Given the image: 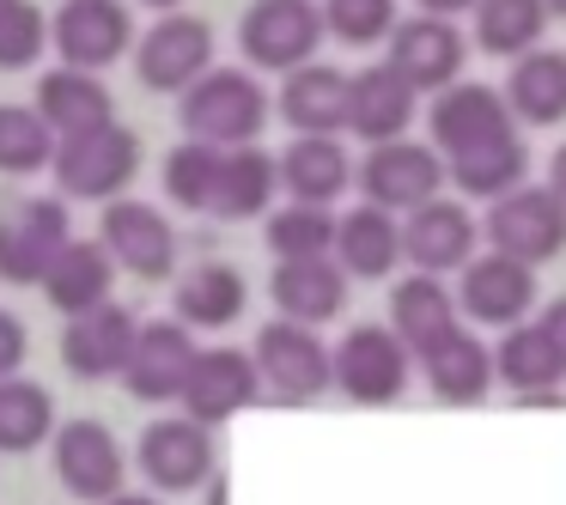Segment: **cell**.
<instances>
[{
    "mask_svg": "<svg viewBox=\"0 0 566 505\" xmlns=\"http://www.w3.org/2000/svg\"><path fill=\"white\" fill-rule=\"evenodd\" d=\"M269 92L244 67H201L184 92H177V128L213 147H244L269 128Z\"/></svg>",
    "mask_w": 566,
    "mask_h": 505,
    "instance_id": "1",
    "label": "cell"
},
{
    "mask_svg": "<svg viewBox=\"0 0 566 505\" xmlns=\"http://www.w3.org/2000/svg\"><path fill=\"white\" fill-rule=\"evenodd\" d=\"M50 171H55V196L62 201H98L104 208L140 177V135L111 116V123L86 128V135L55 140Z\"/></svg>",
    "mask_w": 566,
    "mask_h": 505,
    "instance_id": "2",
    "label": "cell"
},
{
    "mask_svg": "<svg viewBox=\"0 0 566 505\" xmlns=\"http://www.w3.org/2000/svg\"><path fill=\"white\" fill-rule=\"evenodd\" d=\"M408 371H415V354L396 341L390 323H354V329L329 347V383L359 408L402 402Z\"/></svg>",
    "mask_w": 566,
    "mask_h": 505,
    "instance_id": "3",
    "label": "cell"
},
{
    "mask_svg": "<svg viewBox=\"0 0 566 505\" xmlns=\"http://www.w3.org/2000/svg\"><path fill=\"white\" fill-rule=\"evenodd\" d=\"M250 359H256L262 396L281 408H305L329 390V341L311 323H262Z\"/></svg>",
    "mask_w": 566,
    "mask_h": 505,
    "instance_id": "4",
    "label": "cell"
},
{
    "mask_svg": "<svg viewBox=\"0 0 566 505\" xmlns=\"http://www.w3.org/2000/svg\"><path fill=\"white\" fill-rule=\"evenodd\" d=\"M323 7L317 0H250L238 19V50L262 74H286L298 62H317L323 50Z\"/></svg>",
    "mask_w": 566,
    "mask_h": 505,
    "instance_id": "5",
    "label": "cell"
},
{
    "mask_svg": "<svg viewBox=\"0 0 566 505\" xmlns=\"http://www.w3.org/2000/svg\"><path fill=\"white\" fill-rule=\"evenodd\" d=\"M481 232H488L493 250H505V256L542 269L548 256H560V250H566V201L554 196L548 183H530V177H524V183L505 189L500 201H488Z\"/></svg>",
    "mask_w": 566,
    "mask_h": 505,
    "instance_id": "6",
    "label": "cell"
},
{
    "mask_svg": "<svg viewBox=\"0 0 566 505\" xmlns=\"http://www.w3.org/2000/svg\"><path fill=\"white\" fill-rule=\"evenodd\" d=\"M354 183L371 208H390V213H408L420 201H432L444 189V152L432 140H371V152L354 165Z\"/></svg>",
    "mask_w": 566,
    "mask_h": 505,
    "instance_id": "7",
    "label": "cell"
},
{
    "mask_svg": "<svg viewBox=\"0 0 566 505\" xmlns=\"http://www.w3.org/2000/svg\"><path fill=\"white\" fill-rule=\"evenodd\" d=\"M50 463H55V481H62L67 499L80 505H98L111 499L116 487L128 481V456L116 444V432L104 420H55L50 432Z\"/></svg>",
    "mask_w": 566,
    "mask_h": 505,
    "instance_id": "8",
    "label": "cell"
},
{
    "mask_svg": "<svg viewBox=\"0 0 566 505\" xmlns=\"http://www.w3.org/2000/svg\"><path fill=\"white\" fill-rule=\"evenodd\" d=\"M196 354H201V341H196V329H189L184 317L135 323V341H128V359H123V371H116V378L128 383V396H135V402L165 408V402H177V396H184Z\"/></svg>",
    "mask_w": 566,
    "mask_h": 505,
    "instance_id": "9",
    "label": "cell"
},
{
    "mask_svg": "<svg viewBox=\"0 0 566 505\" xmlns=\"http://www.w3.org/2000/svg\"><path fill=\"white\" fill-rule=\"evenodd\" d=\"M463 281H457V317L481 323V329H512V323H524L530 311H536V269L517 256H505V250H488V256H469Z\"/></svg>",
    "mask_w": 566,
    "mask_h": 505,
    "instance_id": "10",
    "label": "cell"
},
{
    "mask_svg": "<svg viewBox=\"0 0 566 505\" xmlns=\"http://www.w3.org/2000/svg\"><path fill=\"white\" fill-rule=\"evenodd\" d=\"M98 244L111 250V262L135 281H165L177 274V232L153 201L135 196H111L98 213Z\"/></svg>",
    "mask_w": 566,
    "mask_h": 505,
    "instance_id": "11",
    "label": "cell"
},
{
    "mask_svg": "<svg viewBox=\"0 0 566 505\" xmlns=\"http://www.w3.org/2000/svg\"><path fill=\"white\" fill-rule=\"evenodd\" d=\"M67 238L74 232H67V201L62 196H25V201H13V208H0V281L38 286Z\"/></svg>",
    "mask_w": 566,
    "mask_h": 505,
    "instance_id": "12",
    "label": "cell"
},
{
    "mask_svg": "<svg viewBox=\"0 0 566 505\" xmlns=\"http://www.w3.org/2000/svg\"><path fill=\"white\" fill-rule=\"evenodd\" d=\"M50 50L62 55L67 67H116L128 50H135V13L123 0H62L50 19Z\"/></svg>",
    "mask_w": 566,
    "mask_h": 505,
    "instance_id": "13",
    "label": "cell"
},
{
    "mask_svg": "<svg viewBox=\"0 0 566 505\" xmlns=\"http://www.w3.org/2000/svg\"><path fill=\"white\" fill-rule=\"evenodd\" d=\"M427 128H432V147H439L444 159H457V152H475V147H488V140L517 135L512 111H505V92L481 86V80H463V74H457L451 86L432 92Z\"/></svg>",
    "mask_w": 566,
    "mask_h": 505,
    "instance_id": "14",
    "label": "cell"
},
{
    "mask_svg": "<svg viewBox=\"0 0 566 505\" xmlns=\"http://www.w3.org/2000/svg\"><path fill=\"white\" fill-rule=\"evenodd\" d=\"M135 74L147 92H184L201 67H213V25L196 13H159V25L135 38Z\"/></svg>",
    "mask_w": 566,
    "mask_h": 505,
    "instance_id": "15",
    "label": "cell"
},
{
    "mask_svg": "<svg viewBox=\"0 0 566 505\" xmlns=\"http://www.w3.org/2000/svg\"><path fill=\"white\" fill-rule=\"evenodd\" d=\"M135 469L147 475L153 493H196L208 487L213 475V427H201V420H153L147 432H140L135 444Z\"/></svg>",
    "mask_w": 566,
    "mask_h": 505,
    "instance_id": "16",
    "label": "cell"
},
{
    "mask_svg": "<svg viewBox=\"0 0 566 505\" xmlns=\"http://www.w3.org/2000/svg\"><path fill=\"white\" fill-rule=\"evenodd\" d=\"M177 402H184V414L201 420V427H226V420H238L244 408L262 402L256 359H250L244 347H201Z\"/></svg>",
    "mask_w": 566,
    "mask_h": 505,
    "instance_id": "17",
    "label": "cell"
},
{
    "mask_svg": "<svg viewBox=\"0 0 566 505\" xmlns=\"http://www.w3.org/2000/svg\"><path fill=\"white\" fill-rule=\"evenodd\" d=\"M481 244V225L463 201H420V208L402 213V262L420 274H457Z\"/></svg>",
    "mask_w": 566,
    "mask_h": 505,
    "instance_id": "18",
    "label": "cell"
},
{
    "mask_svg": "<svg viewBox=\"0 0 566 505\" xmlns=\"http://www.w3.org/2000/svg\"><path fill=\"white\" fill-rule=\"evenodd\" d=\"M469 62V38L439 13H420V19H396L390 25V67L408 80L415 92H439L463 74Z\"/></svg>",
    "mask_w": 566,
    "mask_h": 505,
    "instance_id": "19",
    "label": "cell"
},
{
    "mask_svg": "<svg viewBox=\"0 0 566 505\" xmlns=\"http://www.w3.org/2000/svg\"><path fill=\"white\" fill-rule=\"evenodd\" d=\"M135 311L116 305V298H104V305L80 311V317L62 323V366L74 371L80 383H104L123 371L128 359V341H135Z\"/></svg>",
    "mask_w": 566,
    "mask_h": 505,
    "instance_id": "20",
    "label": "cell"
},
{
    "mask_svg": "<svg viewBox=\"0 0 566 505\" xmlns=\"http://www.w3.org/2000/svg\"><path fill=\"white\" fill-rule=\"evenodd\" d=\"M347 286L354 281H347V269L335 256H293V262H274V274H269L274 311H281L286 323H311V329L342 317Z\"/></svg>",
    "mask_w": 566,
    "mask_h": 505,
    "instance_id": "21",
    "label": "cell"
},
{
    "mask_svg": "<svg viewBox=\"0 0 566 505\" xmlns=\"http://www.w3.org/2000/svg\"><path fill=\"white\" fill-rule=\"evenodd\" d=\"M415 111H420V92L408 86L390 62L347 74V135H359L366 147L371 140L408 135V128H415Z\"/></svg>",
    "mask_w": 566,
    "mask_h": 505,
    "instance_id": "22",
    "label": "cell"
},
{
    "mask_svg": "<svg viewBox=\"0 0 566 505\" xmlns=\"http://www.w3.org/2000/svg\"><path fill=\"white\" fill-rule=\"evenodd\" d=\"M415 366H420V378H427V390L451 408H475V402H488V390H493V347L481 341V335H469L463 323H457L444 341H432Z\"/></svg>",
    "mask_w": 566,
    "mask_h": 505,
    "instance_id": "23",
    "label": "cell"
},
{
    "mask_svg": "<svg viewBox=\"0 0 566 505\" xmlns=\"http://www.w3.org/2000/svg\"><path fill=\"white\" fill-rule=\"evenodd\" d=\"M274 171H281L286 196L317 201V208H335L354 189V159H347L342 135H293V147L274 152Z\"/></svg>",
    "mask_w": 566,
    "mask_h": 505,
    "instance_id": "24",
    "label": "cell"
},
{
    "mask_svg": "<svg viewBox=\"0 0 566 505\" xmlns=\"http://www.w3.org/2000/svg\"><path fill=\"white\" fill-rule=\"evenodd\" d=\"M38 286L62 317H80V311L116 298V262H111V250H104L98 238H67Z\"/></svg>",
    "mask_w": 566,
    "mask_h": 505,
    "instance_id": "25",
    "label": "cell"
},
{
    "mask_svg": "<svg viewBox=\"0 0 566 505\" xmlns=\"http://www.w3.org/2000/svg\"><path fill=\"white\" fill-rule=\"evenodd\" d=\"M329 256L347 269V281H384V274H396V262H402V220H396L390 208L359 201L354 213L335 220Z\"/></svg>",
    "mask_w": 566,
    "mask_h": 505,
    "instance_id": "26",
    "label": "cell"
},
{
    "mask_svg": "<svg viewBox=\"0 0 566 505\" xmlns=\"http://www.w3.org/2000/svg\"><path fill=\"white\" fill-rule=\"evenodd\" d=\"M31 111L55 128V140H67V135H86V128L111 123L116 98L92 67H67L62 62V67H50V74L38 80V104H31Z\"/></svg>",
    "mask_w": 566,
    "mask_h": 505,
    "instance_id": "27",
    "label": "cell"
},
{
    "mask_svg": "<svg viewBox=\"0 0 566 505\" xmlns=\"http://www.w3.org/2000/svg\"><path fill=\"white\" fill-rule=\"evenodd\" d=\"M390 329L415 359L457 329V293L444 286V274H420L415 269V274H402V281L390 286Z\"/></svg>",
    "mask_w": 566,
    "mask_h": 505,
    "instance_id": "28",
    "label": "cell"
},
{
    "mask_svg": "<svg viewBox=\"0 0 566 505\" xmlns=\"http://www.w3.org/2000/svg\"><path fill=\"white\" fill-rule=\"evenodd\" d=\"M250 305V281L232 262H196L177 274L171 286V317H184L189 329H232Z\"/></svg>",
    "mask_w": 566,
    "mask_h": 505,
    "instance_id": "29",
    "label": "cell"
},
{
    "mask_svg": "<svg viewBox=\"0 0 566 505\" xmlns=\"http://www.w3.org/2000/svg\"><path fill=\"white\" fill-rule=\"evenodd\" d=\"M505 111L512 123L530 128H560L566 123V50H524L512 55V74H505Z\"/></svg>",
    "mask_w": 566,
    "mask_h": 505,
    "instance_id": "30",
    "label": "cell"
},
{
    "mask_svg": "<svg viewBox=\"0 0 566 505\" xmlns=\"http://www.w3.org/2000/svg\"><path fill=\"white\" fill-rule=\"evenodd\" d=\"M274 111L286 116V128L298 135H342L347 128V74L329 62H298L286 67V86Z\"/></svg>",
    "mask_w": 566,
    "mask_h": 505,
    "instance_id": "31",
    "label": "cell"
},
{
    "mask_svg": "<svg viewBox=\"0 0 566 505\" xmlns=\"http://www.w3.org/2000/svg\"><path fill=\"white\" fill-rule=\"evenodd\" d=\"M274 196H281L274 152H262L256 140L220 152V183H213V201H208L213 220H256V213L274 208Z\"/></svg>",
    "mask_w": 566,
    "mask_h": 505,
    "instance_id": "32",
    "label": "cell"
},
{
    "mask_svg": "<svg viewBox=\"0 0 566 505\" xmlns=\"http://www.w3.org/2000/svg\"><path fill=\"white\" fill-rule=\"evenodd\" d=\"M55 390L38 378H25V371H13V378H0V451L7 456H31L50 444L55 432Z\"/></svg>",
    "mask_w": 566,
    "mask_h": 505,
    "instance_id": "33",
    "label": "cell"
},
{
    "mask_svg": "<svg viewBox=\"0 0 566 505\" xmlns=\"http://www.w3.org/2000/svg\"><path fill=\"white\" fill-rule=\"evenodd\" d=\"M524 177H530V152L517 135L444 159V183H457V196H469V201H500L505 189H517Z\"/></svg>",
    "mask_w": 566,
    "mask_h": 505,
    "instance_id": "34",
    "label": "cell"
},
{
    "mask_svg": "<svg viewBox=\"0 0 566 505\" xmlns=\"http://www.w3.org/2000/svg\"><path fill=\"white\" fill-rule=\"evenodd\" d=\"M493 378L512 383V396H530V390H560L566 366L554 354V341L542 335V323H512L505 341L493 347Z\"/></svg>",
    "mask_w": 566,
    "mask_h": 505,
    "instance_id": "35",
    "label": "cell"
},
{
    "mask_svg": "<svg viewBox=\"0 0 566 505\" xmlns=\"http://www.w3.org/2000/svg\"><path fill=\"white\" fill-rule=\"evenodd\" d=\"M469 13H475L481 55H500V62L536 50L542 31H548V7H542V0H475Z\"/></svg>",
    "mask_w": 566,
    "mask_h": 505,
    "instance_id": "36",
    "label": "cell"
},
{
    "mask_svg": "<svg viewBox=\"0 0 566 505\" xmlns=\"http://www.w3.org/2000/svg\"><path fill=\"white\" fill-rule=\"evenodd\" d=\"M220 152H226V147L196 140V135H184L171 152H165V196H171V208L208 213L213 183H220Z\"/></svg>",
    "mask_w": 566,
    "mask_h": 505,
    "instance_id": "37",
    "label": "cell"
},
{
    "mask_svg": "<svg viewBox=\"0 0 566 505\" xmlns=\"http://www.w3.org/2000/svg\"><path fill=\"white\" fill-rule=\"evenodd\" d=\"M262 238H269V256H274V262L329 256V250H335V213L317 208V201H286V208L269 213Z\"/></svg>",
    "mask_w": 566,
    "mask_h": 505,
    "instance_id": "38",
    "label": "cell"
},
{
    "mask_svg": "<svg viewBox=\"0 0 566 505\" xmlns=\"http://www.w3.org/2000/svg\"><path fill=\"white\" fill-rule=\"evenodd\" d=\"M55 128L31 104H0V177H38L50 171Z\"/></svg>",
    "mask_w": 566,
    "mask_h": 505,
    "instance_id": "39",
    "label": "cell"
},
{
    "mask_svg": "<svg viewBox=\"0 0 566 505\" xmlns=\"http://www.w3.org/2000/svg\"><path fill=\"white\" fill-rule=\"evenodd\" d=\"M317 7H323V31L347 50H371L396 25V0H317Z\"/></svg>",
    "mask_w": 566,
    "mask_h": 505,
    "instance_id": "40",
    "label": "cell"
},
{
    "mask_svg": "<svg viewBox=\"0 0 566 505\" xmlns=\"http://www.w3.org/2000/svg\"><path fill=\"white\" fill-rule=\"evenodd\" d=\"M43 50H50V19H43V7H31V0H13V7L0 13V74L38 67Z\"/></svg>",
    "mask_w": 566,
    "mask_h": 505,
    "instance_id": "41",
    "label": "cell"
},
{
    "mask_svg": "<svg viewBox=\"0 0 566 505\" xmlns=\"http://www.w3.org/2000/svg\"><path fill=\"white\" fill-rule=\"evenodd\" d=\"M25 354H31V329L13 317V311H0V378L25 371Z\"/></svg>",
    "mask_w": 566,
    "mask_h": 505,
    "instance_id": "42",
    "label": "cell"
},
{
    "mask_svg": "<svg viewBox=\"0 0 566 505\" xmlns=\"http://www.w3.org/2000/svg\"><path fill=\"white\" fill-rule=\"evenodd\" d=\"M536 323H542V335H548V341H554V354H560V366H566V293L554 298V305L542 311Z\"/></svg>",
    "mask_w": 566,
    "mask_h": 505,
    "instance_id": "43",
    "label": "cell"
},
{
    "mask_svg": "<svg viewBox=\"0 0 566 505\" xmlns=\"http://www.w3.org/2000/svg\"><path fill=\"white\" fill-rule=\"evenodd\" d=\"M548 189H554V196L566 201V140H560V147H554V159H548Z\"/></svg>",
    "mask_w": 566,
    "mask_h": 505,
    "instance_id": "44",
    "label": "cell"
},
{
    "mask_svg": "<svg viewBox=\"0 0 566 505\" xmlns=\"http://www.w3.org/2000/svg\"><path fill=\"white\" fill-rule=\"evenodd\" d=\"M475 0H420V13H439V19H457V13H469Z\"/></svg>",
    "mask_w": 566,
    "mask_h": 505,
    "instance_id": "45",
    "label": "cell"
},
{
    "mask_svg": "<svg viewBox=\"0 0 566 505\" xmlns=\"http://www.w3.org/2000/svg\"><path fill=\"white\" fill-rule=\"evenodd\" d=\"M208 505H232V481H226L220 469L208 475Z\"/></svg>",
    "mask_w": 566,
    "mask_h": 505,
    "instance_id": "46",
    "label": "cell"
},
{
    "mask_svg": "<svg viewBox=\"0 0 566 505\" xmlns=\"http://www.w3.org/2000/svg\"><path fill=\"white\" fill-rule=\"evenodd\" d=\"M98 505H165V499H159V493H123V487H116L111 499H98Z\"/></svg>",
    "mask_w": 566,
    "mask_h": 505,
    "instance_id": "47",
    "label": "cell"
},
{
    "mask_svg": "<svg viewBox=\"0 0 566 505\" xmlns=\"http://www.w3.org/2000/svg\"><path fill=\"white\" fill-rule=\"evenodd\" d=\"M140 7H153V13H171V7H184V0H140Z\"/></svg>",
    "mask_w": 566,
    "mask_h": 505,
    "instance_id": "48",
    "label": "cell"
},
{
    "mask_svg": "<svg viewBox=\"0 0 566 505\" xmlns=\"http://www.w3.org/2000/svg\"><path fill=\"white\" fill-rule=\"evenodd\" d=\"M548 7V19H566V0H542Z\"/></svg>",
    "mask_w": 566,
    "mask_h": 505,
    "instance_id": "49",
    "label": "cell"
},
{
    "mask_svg": "<svg viewBox=\"0 0 566 505\" xmlns=\"http://www.w3.org/2000/svg\"><path fill=\"white\" fill-rule=\"evenodd\" d=\"M7 7H13V0H0V13H7Z\"/></svg>",
    "mask_w": 566,
    "mask_h": 505,
    "instance_id": "50",
    "label": "cell"
}]
</instances>
